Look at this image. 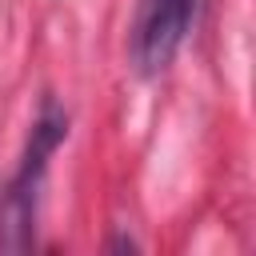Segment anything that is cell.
<instances>
[{
  "instance_id": "1",
  "label": "cell",
  "mask_w": 256,
  "mask_h": 256,
  "mask_svg": "<svg viewBox=\"0 0 256 256\" xmlns=\"http://www.w3.org/2000/svg\"><path fill=\"white\" fill-rule=\"evenodd\" d=\"M68 108L56 100V96H44L36 116H32V128H28V140H24V152H20V164L16 172L0 184V248L4 252H24L32 248V236H36V212H40V188H44V176H48V160L56 156V148L68 140Z\"/></svg>"
},
{
  "instance_id": "2",
  "label": "cell",
  "mask_w": 256,
  "mask_h": 256,
  "mask_svg": "<svg viewBox=\"0 0 256 256\" xmlns=\"http://www.w3.org/2000/svg\"><path fill=\"white\" fill-rule=\"evenodd\" d=\"M200 0H140L136 4V24H132V64L140 76H160L184 36L188 24L196 20Z\"/></svg>"
}]
</instances>
